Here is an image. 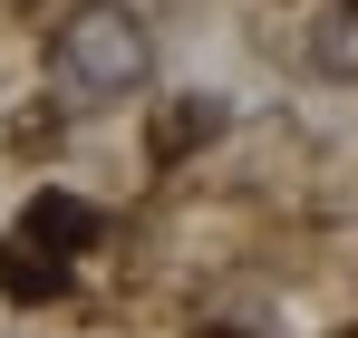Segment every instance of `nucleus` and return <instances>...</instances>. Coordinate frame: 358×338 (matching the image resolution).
<instances>
[{
  "label": "nucleus",
  "mask_w": 358,
  "mask_h": 338,
  "mask_svg": "<svg viewBox=\"0 0 358 338\" xmlns=\"http://www.w3.org/2000/svg\"><path fill=\"white\" fill-rule=\"evenodd\" d=\"M145 68H155V39L136 10H78L59 29V78L78 97H136Z\"/></svg>",
  "instance_id": "1"
},
{
  "label": "nucleus",
  "mask_w": 358,
  "mask_h": 338,
  "mask_svg": "<svg viewBox=\"0 0 358 338\" xmlns=\"http://www.w3.org/2000/svg\"><path fill=\"white\" fill-rule=\"evenodd\" d=\"M20 242H29L39 261H68V251H87V242H97V203H78V193H29Z\"/></svg>",
  "instance_id": "2"
},
{
  "label": "nucleus",
  "mask_w": 358,
  "mask_h": 338,
  "mask_svg": "<svg viewBox=\"0 0 358 338\" xmlns=\"http://www.w3.org/2000/svg\"><path fill=\"white\" fill-rule=\"evenodd\" d=\"M213 135H223V107H213V97H184V107H165V116H155V155L213 145Z\"/></svg>",
  "instance_id": "3"
},
{
  "label": "nucleus",
  "mask_w": 358,
  "mask_h": 338,
  "mask_svg": "<svg viewBox=\"0 0 358 338\" xmlns=\"http://www.w3.org/2000/svg\"><path fill=\"white\" fill-rule=\"evenodd\" d=\"M0 290H10V300H59V290H68V261H39V251H0Z\"/></svg>",
  "instance_id": "4"
},
{
  "label": "nucleus",
  "mask_w": 358,
  "mask_h": 338,
  "mask_svg": "<svg viewBox=\"0 0 358 338\" xmlns=\"http://www.w3.org/2000/svg\"><path fill=\"white\" fill-rule=\"evenodd\" d=\"M320 68H358V20H339V29L320 39Z\"/></svg>",
  "instance_id": "5"
}]
</instances>
